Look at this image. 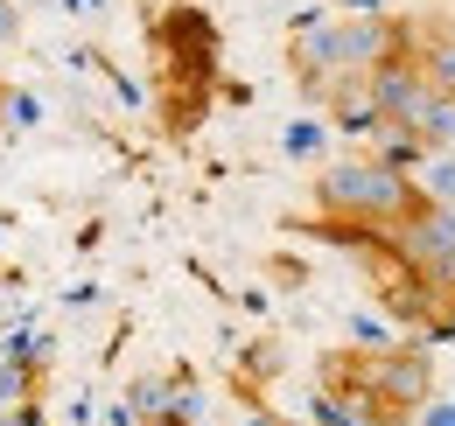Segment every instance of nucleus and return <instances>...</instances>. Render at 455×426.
<instances>
[{
    "label": "nucleus",
    "mask_w": 455,
    "mask_h": 426,
    "mask_svg": "<svg viewBox=\"0 0 455 426\" xmlns=\"http://www.w3.org/2000/svg\"><path fill=\"white\" fill-rule=\"evenodd\" d=\"M315 203L330 217H350V224H406V217L420 210V189L386 168V161L357 154V161H337V168H323V189H315Z\"/></svg>",
    "instance_id": "obj_1"
},
{
    "label": "nucleus",
    "mask_w": 455,
    "mask_h": 426,
    "mask_svg": "<svg viewBox=\"0 0 455 426\" xmlns=\"http://www.w3.org/2000/svg\"><path fill=\"white\" fill-rule=\"evenodd\" d=\"M0 43H14V7L0 0Z\"/></svg>",
    "instance_id": "obj_8"
},
{
    "label": "nucleus",
    "mask_w": 455,
    "mask_h": 426,
    "mask_svg": "<svg viewBox=\"0 0 455 426\" xmlns=\"http://www.w3.org/2000/svg\"><path fill=\"white\" fill-rule=\"evenodd\" d=\"M413 70H420V84H427L442 106H455V28L427 36V43H420V56H413Z\"/></svg>",
    "instance_id": "obj_4"
},
{
    "label": "nucleus",
    "mask_w": 455,
    "mask_h": 426,
    "mask_svg": "<svg viewBox=\"0 0 455 426\" xmlns=\"http://www.w3.org/2000/svg\"><path fill=\"white\" fill-rule=\"evenodd\" d=\"M427 384H435V364L420 350H386L364 371V391L386 406V420H420L427 413Z\"/></svg>",
    "instance_id": "obj_2"
},
{
    "label": "nucleus",
    "mask_w": 455,
    "mask_h": 426,
    "mask_svg": "<svg viewBox=\"0 0 455 426\" xmlns=\"http://www.w3.org/2000/svg\"><path fill=\"white\" fill-rule=\"evenodd\" d=\"M379 426H413V420H379Z\"/></svg>",
    "instance_id": "obj_9"
},
{
    "label": "nucleus",
    "mask_w": 455,
    "mask_h": 426,
    "mask_svg": "<svg viewBox=\"0 0 455 426\" xmlns=\"http://www.w3.org/2000/svg\"><path fill=\"white\" fill-rule=\"evenodd\" d=\"M406 259L420 272H435V280H455V210L420 203L406 217Z\"/></svg>",
    "instance_id": "obj_3"
},
{
    "label": "nucleus",
    "mask_w": 455,
    "mask_h": 426,
    "mask_svg": "<svg viewBox=\"0 0 455 426\" xmlns=\"http://www.w3.org/2000/svg\"><path fill=\"white\" fill-rule=\"evenodd\" d=\"M315 147H323L315 126H294V133H287V154H315Z\"/></svg>",
    "instance_id": "obj_6"
},
{
    "label": "nucleus",
    "mask_w": 455,
    "mask_h": 426,
    "mask_svg": "<svg viewBox=\"0 0 455 426\" xmlns=\"http://www.w3.org/2000/svg\"><path fill=\"white\" fill-rule=\"evenodd\" d=\"M330 56L337 63H379L386 56V28L379 21H343L337 36H330Z\"/></svg>",
    "instance_id": "obj_5"
},
{
    "label": "nucleus",
    "mask_w": 455,
    "mask_h": 426,
    "mask_svg": "<svg viewBox=\"0 0 455 426\" xmlns=\"http://www.w3.org/2000/svg\"><path fill=\"white\" fill-rule=\"evenodd\" d=\"M413 426H455V398H449V406H427V413H420Z\"/></svg>",
    "instance_id": "obj_7"
}]
</instances>
